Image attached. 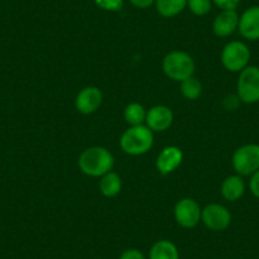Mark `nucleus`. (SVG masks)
Instances as JSON below:
<instances>
[{
	"label": "nucleus",
	"mask_w": 259,
	"mask_h": 259,
	"mask_svg": "<svg viewBox=\"0 0 259 259\" xmlns=\"http://www.w3.org/2000/svg\"><path fill=\"white\" fill-rule=\"evenodd\" d=\"M119 259H146V256L139 249H127L121 254Z\"/></svg>",
	"instance_id": "5701e85b"
},
{
	"label": "nucleus",
	"mask_w": 259,
	"mask_h": 259,
	"mask_svg": "<svg viewBox=\"0 0 259 259\" xmlns=\"http://www.w3.org/2000/svg\"><path fill=\"white\" fill-rule=\"evenodd\" d=\"M149 259H179V251L170 240H159L151 246Z\"/></svg>",
	"instance_id": "2eb2a0df"
},
{
	"label": "nucleus",
	"mask_w": 259,
	"mask_h": 259,
	"mask_svg": "<svg viewBox=\"0 0 259 259\" xmlns=\"http://www.w3.org/2000/svg\"><path fill=\"white\" fill-rule=\"evenodd\" d=\"M183 160V153L177 146H166L156 158V169L160 174H170Z\"/></svg>",
	"instance_id": "f8f14e48"
},
{
	"label": "nucleus",
	"mask_w": 259,
	"mask_h": 259,
	"mask_svg": "<svg viewBox=\"0 0 259 259\" xmlns=\"http://www.w3.org/2000/svg\"><path fill=\"white\" fill-rule=\"evenodd\" d=\"M121 177L114 171H108L102 176L101 181H99V191L106 197H114L121 192Z\"/></svg>",
	"instance_id": "dca6fc26"
},
{
	"label": "nucleus",
	"mask_w": 259,
	"mask_h": 259,
	"mask_svg": "<svg viewBox=\"0 0 259 259\" xmlns=\"http://www.w3.org/2000/svg\"><path fill=\"white\" fill-rule=\"evenodd\" d=\"M201 210L200 205L192 198H182L178 201L174 207V218L177 224L184 229H192L197 226L201 221Z\"/></svg>",
	"instance_id": "0eeeda50"
},
{
	"label": "nucleus",
	"mask_w": 259,
	"mask_h": 259,
	"mask_svg": "<svg viewBox=\"0 0 259 259\" xmlns=\"http://www.w3.org/2000/svg\"><path fill=\"white\" fill-rule=\"evenodd\" d=\"M221 11H235L240 0H212Z\"/></svg>",
	"instance_id": "4be33fe9"
},
{
	"label": "nucleus",
	"mask_w": 259,
	"mask_h": 259,
	"mask_svg": "<svg viewBox=\"0 0 259 259\" xmlns=\"http://www.w3.org/2000/svg\"><path fill=\"white\" fill-rule=\"evenodd\" d=\"M154 144L153 131L148 126H131L121 136L119 145L128 155H143L146 154Z\"/></svg>",
	"instance_id": "f03ea898"
},
{
	"label": "nucleus",
	"mask_w": 259,
	"mask_h": 259,
	"mask_svg": "<svg viewBox=\"0 0 259 259\" xmlns=\"http://www.w3.org/2000/svg\"><path fill=\"white\" fill-rule=\"evenodd\" d=\"M201 220L210 230L223 231L231 224V213L220 203H210L202 210Z\"/></svg>",
	"instance_id": "6e6552de"
},
{
	"label": "nucleus",
	"mask_w": 259,
	"mask_h": 259,
	"mask_svg": "<svg viewBox=\"0 0 259 259\" xmlns=\"http://www.w3.org/2000/svg\"><path fill=\"white\" fill-rule=\"evenodd\" d=\"M239 33L248 41L259 39V6H254L244 11L239 17Z\"/></svg>",
	"instance_id": "9b49d317"
},
{
	"label": "nucleus",
	"mask_w": 259,
	"mask_h": 259,
	"mask_svg": "<svg viewBox=\"0 0 259 259\" xmlns=\"http://www.w3.org/2000/svg\"><path fill=\"white\" fill-rule=\"evenodd\" d=\"M187 6L194 16L202 17L211 11V0H188Z\"/></svg>",
	"instance_id": "aec40b11"
},
{
	"label": "nucleus",
	"mask_w": 259,
	"mask_h": 259,
	"mask_svg": "<svg viewBox=\"0 0 259 259\" xmlns=\"http://www.w3.org/2000/svg\"><path fill=\"white\" fill-rule=\"evenodd\" d=\"M239 16L236 11H221L213 21V33L218 37H228L238 29Z\"/></svg>",
	"instance_id": "ddd939ff"
},
{
	"label": "nucleus",
	"mask_w": 259,
	"mask_h": 259,
	"mask_svg": "<svg viewBox=\"0 0 259 259\" xmlns=\"http://www.w3.org/2000/svg\"><path fill=\"white\" fill-rule=\"evenodd\" d=\"M249 188H250V192L253 193L254 197L259 200V170H256L251 176L250 181H249Z\"/></svg>",
	"instance_id": "b1692460"
},
{
	"label": "nucleus",
	"mask_w": 259,
	"mask_h": 259,
	"mask_svg": "<svg viewBox=\"0 0 259 259\" xmlns=\"http://www.w3.org/2000/svg\"><path fill=\"white\" fill-rule=\"evenodd\" d=\"M94 3L107 12H118L123 7V0H94Z\"/></svg>",
	"instance_id": "412c9836"
},
{
	"label": "nucleus",
	"mask_w": 259,
	"mask_h": 259,
	"mask_svg": "<svg viewBox=\"0 0 259 259\" xmlns=\"http://www.w3.org/2000/svg\"><path fill=\"white\" fill-rule=\"evenodd\" d=\"M194 69L196 65L193 59L187 52L171 51L163 60L164 74L169 79L179 83L193 76Z\"/></svg>",
	"instance_id": "7ed1b4c3"
},
{
	"label": "nucleus",
	"mask_w": 259,
	"mask_h": 259,
	"mask_svg": "<svg viewBox=\"0 0 259 259\" xmlns=\"http://www.w3.org/2000/svg\"><path fill=\"white\" fill-rule=\"evenodd\" d=\"M103 94L97 87H87L81 89L75 98V108L81 114H92L101 107Z\"/></svg>",
	"instance_id": "1a4fd4ad"
},
{
	"label": "nucleus",
	"mask_w": 259,
	"mask_h": 259,
	"mask_svg": "<svg viewBox=\"0 0 259 259\" xmlns=\"http://www.w3.org/2000/svg\"><path fill=\"white\" fill-rule=\"evenodd\" d=\"M245 192V183L243 181V177L235 174L230 176L223 182L221 184V194L223 197L228 201H238Z\"/></svg>",
	"instance_id": "4468645a"
},
{
	"label": "nucleus",
	"mask_w": 259,
	"mask_h": 259,
	"mask_svg": "<svg viewBox=\"0 0 259 259\" xmlns=\"http://www.w3.org/2000/svg\"><path fill=\"white\" fill-rule=\"evenodd\" d=\"M145 123L153 133H163L173 123V112L166 106H154L146 112Z\"/></svg>",
	"instance_id": "9d476101"
},
{
	"label": "nucleus",
	"mask_w": 259,
	"mask_h": 259,
	"mask_svg": "<svg viewBox=\"0 0 259 259\" xmlns=\"http://www.w3.org/2000/svg\"><path fill=\"white\" fill-rule=\"evenodd\" d=\"M79 168L89 177H102L112 170L114 164L113 155L103 146L88 148L79 156Z\"/></svg>",
	"instance_id": "f257e3e1"
},
{
	"label": "nucleus",
	"mask_w": 259,
	"mask_h": 259,
	"mask_svg": "<svg viewBox=\"0 0 259 259\" xmlns=\"http://www.w3.org/2000/svg\"><path fill=\"white\" fill-rule=\"evenodd\" d=\"M236 93L240 102L254 104L259 102V68L246 66L240 71L236 84Z\"/></svg>",
	"instance_id": "39448f33"
},
{
	"label": "nucleus",
	"mask_w": 259,
	"mask_h": 259,
	"mask_svg": "<svg viewBox=\"0 0 259 259\" xmlns=\"http://www.w3.org/2000/svg\"><path fill=\"white\" fill-rule=\"evenodd\" d=\"M181 93L184 98L189 101H196L202 94V84L198 79L191 76L181 83Z\"/></svg>",
	"instance_id": "6ab92c4d"
},
{
	"label": "nucleus",
	"mask_w": 259,
	"mask_h": 259,
	"mask_svg": "<svg viewBox=\"0 0 259 259\" xmlns=\"http://www.w3.org/2000/svg\"><path fill=\"white\" fill-rule=\"evenodd\" d=\"M233 168L241 177L253 176L259 170V145L246 144L236 149L233 155Z\"/></svg>",
	"instance_id": "423d86ee"
},
{
	"label": "nucleus",
	"mask_w": 259,
	"mask_h": 259,
	"mask_svg": "<svg viewBox=\"0 0 259 259\" xmlns=\"http://www.w3.org/2000/svg\"><path fill=\"white\" fill-rule=\"evenodd\" d=\"M250 60V50L244 42L231 41L225 45L221 52V62L224 68L231 73H240L248 66Z\"/></svg>",
	"instance_id": "20e7f679"
},
{
	"label": "nucleus",
	"mask_w": 259,
	"mask_h": 259,
	"mask_svg": "<svg viewBox=\"0 0 259 259\" xmlns=\"http://www.w3.org/2000/svg\"><path fill=\"white\" fill-rule=\"evenodd\" d=\"M130 3L133 4L134 7H136V8L146 9L153 6L155 3V0H130Z\"/></svg>",
	"instance_id": "393cba45"
},
{
	"label": "nucleus",
	"mask_w": 259,
	"mask_h": 259,
	"mask_svg": "<svg viewBox=\"0 0 259 259\" xmlns=\"http://www.w3.org/2000/svg\"><path fill=\"white\" fill-rule=\"evenodd\" d=\"M123 117L130 126H140L146 119V111L140 103H130L124 108Z\"/></svg>",
	"instance_id": "a211bd4d"
},
{
	"label": "nucleus",
	"mask_w": 259,
	"mask_h": 259,
	"mask_svg": "<svg viewBox=\"0 0 259 259\" xmlns=\"http://www.w3.org/2000/svg\"><path fill=\"white\" fill-rule=\"evenodd\" d=\"M188 0H155L156 11L164 18L178 16L186 8Z\"/></svg>",
	"instance_id": "f3484780"
}]
</instances>
